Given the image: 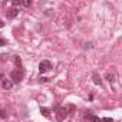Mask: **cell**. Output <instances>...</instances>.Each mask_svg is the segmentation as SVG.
I'll list each match as a JSON object with an SVG mask.
<instances>
[{
    "instance_id": "cell-11",
    "label": "cell",
    "mask_w": 122,
    "mask_h": 122,
    "mask_svg": "<svg viewBox=\"0 0 122 122\" xmlns=\"http://www.w3.org/2000/svg\"><path fill=\"white\" fill-rule=\"evenodd\" d=\"M15 63H16L19 68H22V60H20V57H19V56H15Z\"/></svg>"
},
{
    "instance_id": "cell-9",
    "label": "cell",
    "mask_w": 122,
    "mask_h": 122,
    "mask_svg": "<svg viewBox=\"0 0 122 122\" xmlns=\"http://www.w3.org/2000/svg\"><path fill=\"white\" fill-rule=\"evenodd\" d=\"M12 5H13V7H15V9H17V6H22V2H20V0H13Z\"/></svg>"
},
{
    "instance_id": "cell-12",
    "label": "cell",
    "mask_w": 122,
    "mask_h": 122,
    "mask_svg": "<svg viewBox=\"0 0 122 122\" xmlns=\"http://www.w3.org/2000/svg\"><path fill=\"white\" fill-rule=\"evenodd\" d=\"M89 118H91V121H92V122H99V118H98V116H95V115H89Z\"/></svg>"
},
{
    "instance_id": "cell-8",
    "label": "cell",
    "mask_w": 122,
    "mask_h": 122,
    "mask_svg": "<svg viewBox=\"0 0 122 122\" xmlns=\"http://www.w3.org/2000/svg\"><path fill=\"white\" fill-rule=\"evenodd\" d=\"M40 113L47 118V116L50 115V109H49V108H40Z\"/></svg>"
},
{
    "instance_id": "cell-1",
    "label": "cell",
    "mask_w": 122,
    "mask_h": 122,
    "mask_svg": "<svg viewBox=\"0 0 122 122\" xmlns=\"http://www.w3.org/2000/svg\"><path fill=\"white\" fill-rule=\"evenodd\" d=\"M23 78H25V71H23V68L15 69V71H12V73H10V81H12L13 83H20V82L23 81Z\"/></svg>"
},
{
    "instance_id": "cell-5",
    "label": "cell",
    "mask_w": 122,
    "mask_h": 122,
    "mask_svg": "<svg viewBox=\"0 0 122 122\" xmlns=\"http://www.w3.org/2000/svg\"><path fill=\"white\" fill-rule=\"evenodd\" d=\"M2 86H3V89L10 91V89L13 88V82H12L10 79H3V81H2Z\"/></svg>"
},
{
    "instance_id": "cell-17",
    "label": "cell",
    "mask_w": 122,
    "mask_h": 122,
    "mask_svg": "<svg viewBox=\"0 0 122 122\" xmlns=\"http://www.w3.org/2000/svg\"><path fill=\"white\" fill-rule=\"evenodd\" d=\"M3 26H5V22H3V20H0V27H3Z\"/></svg>"
},
{
    "instance_id": "cell-13",
    "label": "cell",
    "mask_w": 122,
    "mask_h": 122,
    "mask_svg": "<svg viewBox=\"0 0 122 122\" xmlns=\"http://www.w3.org/2000/svg\"><path fill=\"white\" fill-rule=\"evenodd\" d=\"M6 116H7V115H6V111H5V109H0V118H3V119H5Z\"/></svg>"
},
{
    "instance_id": "cell-3",
    "label": "cell",
    "mask_w": 122,
    "mask_h": 122,
    "mask_svg": "<svg viewBox=\"0 0 122 122\" xmlns=\"http://www.w3.org/2000/svg\"><path fill=\"white\" fill-rule=\"evenodd\" d=\"M52 69V63L49 62V60H42V62L39 63V72L40 73H46Z\"/></svg>"
},
{
    "instance_id": "cell-6",
    "label": "cell",
    "mask_w": 122,
    "mask_h": 122,
    "mask_svg": "<svg viewBox=\"0 0 122 122\" xmlns=\"http://www.w3.org/2000/svg\"><path fill=\"white\" fill-rule=\"evenodd\" d=\"M105 79H106L109 83H115V75H113V73H106V75H105Z\"/></svg>"
},
{
    "instance_id": "cell-2",
    "label": "cell",
    "mask_w": 122,
    "mask_h": 122,
    "mask_svg": "<svg viewBox=\"0 0 122 122\" xmlns=\"http://www.w3.org/2000/svg\"><path fill=\"white\" fill-rule=\"evenodd\" d=\"M68 113H69V109H68V108H65V106L57 108V109H56V121H57V122L65 121V118L68 116Z\"/></svg>"
},
{
    "instance_id": "cell-18",
    "label": "cell",
    "mask_w": 122,
    "mask_h": 122,
    "mask_svg": "<svg viewBox=\"0 0 122 122\" xmlns=\"http://www.w3.org/2000/svg\"><path fill=\"white\" fill-rule=\"evenodd\" d=\"M0 79H2V81H3V79H5V76H3V75H2V73H0Z\"/></svg>"
},
{
    "instance_id": "cell-15",
    "label": "cell",
    "mask_w": 122,
    "mask_h": 122,
    "mask_svg": "<svg viewBox=\"0 0 122 122\" xmlns=\"http://www.w3.org/2000/svg\"><path fill=\"white\" fill-rule=\"evenodd\" d=\"M83 47H85V49H91V47H92V43H85Z\"/></svg>"
},
{
    "instance_id": "cell-16",
    "label": "cell",
    "mask_w": 122,
    "mask_h": 122,
    "mask_svg": "<svg viewBox=\"0 0 122 122\" xmlns=\"http://www.w3.org/2000/svg\"><path fill=\"white\" fill-rule=\"evenodd\" d=\"M103 122H113L112 118H103Z\"/></svg>"
},
{
    "instance_id": "cell-10",
    "label": "cell",
    "mask_w": 122,
    "mask_h": 122,
    "mask_svg": "<svg viewBox=\"0 0 122 122\" xmlns=\"http://www.w3.org/2000/svg\"><path fill=\"white\" fill-rule=\"evenodd\" d=\"M22 6H25V7H30V6H32V0H25V2H22Z\"/></svg>"
},
{
    "instance_id": "cell-4",
    "label": "cell",
    "mask_w": 122,
    "mask_h": 122,
    "mask_svg": "<svg viewBox=\"0 0 122 122\" xmlns=\"http://www.w3.org/2000/svg\"><path fill=\"white\" fill-rule=\"evenodd\" d=\"M17 15H19V9H15V7H10V9H7V12H6V17H7V19H15Z\"/></svg>"
},
{
    "instance_id": "cell-7",
    "label": "cell",
    "mask_w": 122,
    "mask_h": 122,
    "mask_svg": "<svg viewBox=\"0 0 122 122\" xmlns=\"http://www.w3.org/2000/svg\"><path fill=\"white\" fill-rule=\"evenodd\" d=\"M92 79H93V83H95V85H99V86L102 85V81H101V78L98 76V73H93V75H92Z\"/></svg>"
},
{
    "instance_id": "cell-14",
    "label": "cell",
    "mask_w": 122,
    "mask_h": 122,
    "mask_svg": "<svg viewBox=\"0 0 122 122\" xmlns=\"http://www.w3.org/2000/svg\"><path fill=\"white\" fill-rule=\"evenodd\" d=\"M7 45V40L3 39V37H0V46H6Z\"/></svg>"
}]
</instances>
